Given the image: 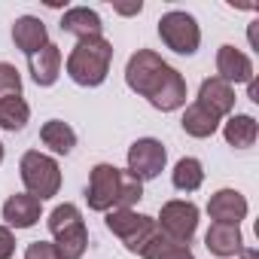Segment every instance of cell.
<instances>
[{"label": "cell", "instance_id": "obj_1", "mask_svg": "<svg viewBox=\"0 0 259 259\" xmlns=\"http://www.w3.org/2000/svg\"><path fill=\"white\" fill-rule=\"evenodd\" d=\"M125 82L156 110L171 113L186 104V79L153 49H138L125 64Z\"/></svg>", "mask_w": 259, "mask_h": 259}, {"label": "cell", "instance_id": "obj_2", "mask_svg": "<svg viewBox=\"0 0 259 259\" xmlns=\"http://www.w3.org/2000/svg\"><path fill=\"white\" fill-rule=\"evenodd\" d=\"M110 61H113V43L104 40V37H85L67 55V76L76 85L95 89L107 79Z\"/></svg>", "mask_w": 259, "mask_h": 259}, {"label": "cell", "instance_id": "obj_3", "mask_svg": "<svg viewBox=\"0 0 259 259\" xmlns=\"http://www.w3.org/2000/svg\"><path fill=\"white\" fill-rule=\"evenodd\" d=\"M49 232L55 238L61 259H82V253L89 247V232H85V223H82V213L76 204H67V201L58 204L49 213Z\"/></svg>", "mask_w": 259, "mask_h": 259}, {"label": "cell", "instance_id": "obj_4", "mask_svg": "<svg viewBox=\"0 0 259 259\" xmlns=\"http://www.w3.org/2000/svg\"><path fill=\"white\" fill-rule=\"evenodd\" d=\"M22 183L28 189V195H34L37 201H46L52 195H58L61 189V168L52 156H43L40 150H28L22 156Z\"/></svg>", "mask_w": 259, "mask_h": 259}, {"label": "cell", "instance_id": "obj_5", "mask_svg": "<svg viewBox=\"0 0 259 259\" xmlns=\"http://www.w3.org/2000/svg\"><path fill=\"white\" fill-rule=\"evenodd\" d=\"M107 229L125 244L128 253H144L147 244L159 235V226L153 217L147 213H138V210H107Z\"/></svg>", "mask_w": 259, "mask_h": 259}, {"label": "cell", "instance_id": "obj_6", "mask_svg": "<svg viewBox=\"0 0 259 259\" xmlns=\"http://www.w3.org/2000/svg\"><path fill=\"white\" fill-rule=\"evenodd\" d=\"M159 37L177 55H195L198 43H201L198 22L189 13H183V10H171V13H165L159 19Z\"/></svg>", "mask_w": 259, "mask_h": 259}, {"label": "cell", "instance_id": "obj_7", "mask_svg": "<svg viewBox=\"0 0 259 259\" xmlns=\"http://www.w3.org/2000/svg\"><path fill=\"white\" fill-rule=\"evenodd\" d=\"M122 183H125V171H119L113 165H95L89 174V189H85L89 207L98 213L116 210L119 198H122Z\"/></svg>", "mask_w": 259, "mask_h": 259}, {"label": "cell", "instance_id": "obj_8", "mask_svg": "<svg viewBox=\"0 0 259 259\" xmlns=\"http://www.w3.org/2000/svg\"><path fill=\"white\" fill-rule=\"evenodd\" d=\"M156 226L165 238H171L177 244H189L198 229V207L192 201H168V204H162Z\"/></svg>", "mask_w": 259, "mask_h": 259}, {"label": "cell", "instance_id": "obj_9", "mask_svg": "<svg viewBox=\"0 0 259 259\" xmlns=\"http://www.w3.org/2000/svg\"><path fill=\"white\" fill-rule=\"evenodd\" d=\"M168 153L156 138H141L128 147V174H135L141 183L144 180H156L165 171Z\"/></svg>", "mask_w": 259, "mask_h": 259}, {"label": "cell", "instance_id": "obj_10", "mask_svg": "<svg viewBox=\"0 0 259 259\" xmlns=\"http://www.w3.org/2000/svg\"><path fill=\"white\" fill-rule=\"evenodd\" d=\"M195 104H201L207 113H213L217 119H223V116H229V113L235 110V89H232L226 79L210 76V79L201 82V89H198V101H195Z\"/></svg>", "mask_w": 259, "mask_h": 259}, {"label": "cell", "instance_id": "obj_11", "mask_svg": "<svg viewBox=\"0 0 259 259\" xmlns=\"http://www.w3.org/2000/svg\"><path fill=\"white\" fill-rule=\"evenodd\" d=\"M207 213L213 223H229V226H238L244 217H247V198L238 192V189H220L210 195L207 201Z\"/></svg>", "mask_w": 259, "mask_h": 259}, {"label": "cell", "instance_id": "obj_12", "mask_svg": "<svg viewBox=\"0 0 259 259\" xmlns=\"http://www.w3.org/2000/svg\"><path fill=\"white\" fill-rule=\"evenodd\" d=\"M217 76L226 79L229 85L232 82H250L253 79V61L235 46H220V52H217Z\"/></svg>", "mask_w": 259, "mask_h": 259}, {"label": "cell", "instance_id": "obj_13", "mask_svg": "<svg viewBox=\"0 0 259 259\" xmlns=\"http://www.w3.org/2000/svg\"><path fill=\"white\" fill-rule=\"evenodd\" d=\"M13 43L31 58L34 52H40V49L49 43L46 25H43L37 16H22V19H16V25H13Z\"/></svg>", "mask_w": 259, "mask_h": 259}, {"label": "cell", "instance_id": "obj_14", "mask_svg": "<svg viewBox=\"0 0 259 259\" xmlns=\"http://www.w3.org/2000/svg\"><path fill=\"white\" fill-rule=\"evenodd\" d=\"M4 220L13 229H31L40 220V201L34 195H28V192H16L4 204Z\"/></svg>", "mask_w": 259, "mask_h": 259}, {"label": "cell", "instance_id": "obj_15", "mask_svg": "<svg viewBox=\"0 0 259 259\" xmlns=\"http://www.w3.org/2000/svg\"><path fill=\"white\" fill-rule=\"evenodd\" d=\"M204 244L213 256L226 259V256H238L244 250V235L238 226H229V223H213L204 235Z\"/></svg>", "mask_w": 259, "mask_h": 259}, {"label": "cell", "instance_id": "obj_16", "mask_svg": "<svg viewBox=\"0 0 259 259\" xmlns=\"http://www.w3.org/2000/svg\"><path fill=\"white\" fill-rule=\"evenodd\" d=\"M31 64V76L37 85H55L58 73H61V49L55 43H46L40 52H34L28 58Z\"/></svg>", "mask_w": 259, "mask_h": 259}, {"label": "cell", "instance_id": "obj_17", "mask_svg": "<svg viewBox=\"0 0 259 259\" xmlns=\"http://www.w3.org/2000/svg\"><path fill=\"white\" fill-rule=\"evenodd\" d=\"M101 16L89 7H73L61 16V31L64 34H73L76 40H85V37H101Z\"/></svg>", "mask_w": 259, "mask_h": 259}, {"label": "cell", "instance_id": "obj_18", "mask_svg": "<svg viewBox=\"0 0 259 259\" xmlns=\"http://www.w3.org/2000/svg\"><path fill=\"white\" fill-rule=\"evenodd\" d=\"M223 135H226V144L235 147V150H247L256 144V135H259V125L253 116H244V113H235L229 116L226 128H223Z\"/></svg>", "mask_w": 259, "mask_h": 259}, {"label": "cell", "instance_id": "obj_19", "mask_svg": "<svg viewBox=\"0 0 259 259\" xmlns=\"http://www.w3.org/2000/svg\"><path fill=\"white\" fill-rule=\"evenodd\" d=\"M40 141H43L52 153L67 156V153H73V147H76V132H73L67 122H61V119H49V122L40 128Z\"/></svg>", "mask_w": 259, "mask_h": 259}, {"label": "cell", "instance_id": "obj_20", "mask_svg": "<svg viewBox=\"0 0 259 259\" xmlns=\"http://www.w3.org/2000/svg\"><path fill=\"white\" fill-rule=\"evenodd\" d=\"M180 125H183V132L189 138H210L220 128V119L213 113H207L201 104H189L186 113H183V119H180Z\"/></svg>", "mask_w": 259, "mask_h": 259}, {"label": "cell", "instance_id": "obj_21", "mask_svg": "<svg viewBox=\"0 0 259 259\" xmlns=\"http://www.w3.org/2000/svg\"><path fill=\"white\" fill-rule=\"evenodd\" d=\"M31 119V107L25 104L22 95H13V98H4L0 101V128L7 132H22Z\"/></svg>", "mask_w": 259, "mask_h": 259}, {"label": "cell", "instance_id": "obj_22", "mask_svg": "<svg viewBox=\"0 0 259 259\" xmlns=\"http://www.w3.org/2000/svg\"><path fill=\"white\" fill-rule=\"evenodd\" d=\"M171 180H174V186H177L180 192H195V189L204 183V168H201L198 159L186 156V159H180V162L174 165Z\"/></svg>", "mask_w": 259, "mask_h": 259}, {"label": "cell", "instance_id": "obj_23", "mask_svg": "<svg viewBox=\"0 0 259 259\" xmlns=\"http://www.w3.org/2000/svg\"><path fill=\"white\" fill-rule=\"evenodd\" d=\"M141 256H144V259H195L192 250H189V244H177V241L165 238L162 232L147 244V250H144Z\"/></svg>", "mask_w": 259, "mask_h": 259}, {"label": "cell", "instance_id": "obj_24", "mask_svg": "<svg viewBox=\"0 0 259 259\" xmlns=\"http://www.w3.org/2000/svg\"><path fill=\"white\" fill-rule=\"evenodd\" d=\"M13 95H22V76L13 64L0 61V101L13 98Z\"/></svg>", "mask_w": 259, "mask_h": 259}, {"label": "cell", "instance_id": "obj_25", "mask_svg": "<svg viewBox=\"0 0 259 259\" xmlns=\"http://www.w3.org/2000/svg\"><path fill=\"white\" fill-rule=\"evenodd\" d=\"M25 259H61V256H58V247H55V244H49V241H34V244H28Z\"/></svg>", "mask_w": 259, "mask_h": 259}, {"label": "cell", "instance_id": "obj_26", "mask_svg": "<svg viewBox=\"0 0 259 259\" xmlns=\"http://www.w3.org/2000/svg\"><path fill=\"white\" fill-rule=\"evenodd\" d=\"M16 250V238L10 232V226H0V259H10Z\"/></svg>", "mask_w": 259, "mask_h": 259}, {"label": "cell", "instance_id": "obj_27", "mask_svg": "<svg viewBox=\"0 0 259 259\" xmlns=\"http://www.w3.org/2000/svg\"><path fill=\"white\" fill-rule=\"evenodd\" d=\"M141 10H144L141 0H138V4H132V7H116V13H119V16H138Z\"/></svg>", "mask_w": 259, "mask_h": 259}, {"label": "cell", "instance_id": "obj_28", "mask_svg": "<svg viewBox=\"0 0 259 259\" xmlns=\"http://www.w3.org/2000/svg\"><path fill=\"white\" fill-rule=\"evenodd\" d=\"M241 259H259V253L256 250H241Z\"/></svg>", "mask_w": 259, "mask_h": 259}, {"label": "cell", "instance_id": "obj_29", "mask_svg": "<svg viewBox=\"0 0 259 259\" xmlns=\"http://www.w3.org/2000/svg\"><path fill=\"white\" fill-rule=\"evenodd\" d=\"M0 162H4V144H0Z\"/></svg>", "mask_w": 259, "mask_h": 259}]
</instances>
